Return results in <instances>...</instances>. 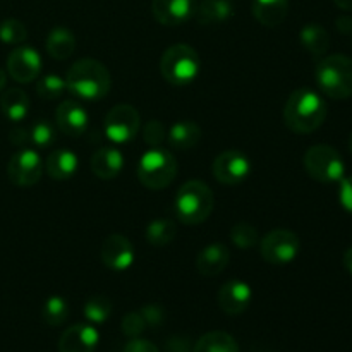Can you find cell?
I'll return each instance as SVG.
<instances>
[{"instance_id": "6", "label": "cell", "mask_w": 352, "mask_h": 352, "mask_svg": "<svg viewBox=\"0 0 352 352\" xmlns=\"http://www.w3.org/2000/svg\"><path fill=\"white\" fill-rule=\"evenodd\" d=\"M175 175H177V160L165 148H151L140 158L138 179L144 188L151 191H160L170 186Z\"/></svg>"}, {"instance_id": "16", "label": "cell", "mask_w": 352, "mask_h": 352, "mask_svg": "<svg viewBox=\"0 0 352 352\" xmlns=\"http://www.w3.org/2000/svg\"><path fill=\"white\" fill-rule=\"evenodd\" d=\"M100 333L89 323H76L69 327L58 339V352H95Z\"/></svg>"}, {"instance_id": "23", "label": "cell", "mask_w": 352, "mask_h": 352, "mask_svg": "<svg viewBox=\"0 0 352 352\" xmlns=\"http://www.w3.org/2000/svg\"><path fill=\"white\" fill-rule=\"evenodd\" d=\"M167 140L174 150H191L201 140V129L192 120H179L168 129Z\"/></svg>"}, {"instance_id": "40", "label": "cell", "mask_w": 352, "mask_h": 352, "mask_svg": "<svg viewBox=\"0 0 352 352\" xmlns=\"http://www.w3.org/2000/svg\"><path fill=\"white\" fill-rule=\"evenodd\" d=\"M167 352H191V344L188 342V339L174 337L167 342Z\"/></svg>"}, {"instance_id": "43", "label": "cell", "mask_w": 352, "mask_h": 352, "mask_svg": "<svg viewBox=\"0 0 352 352\" xmlns=\"http://www.w3.org/2000/svg\"><path fill=\"white\" fill-rule=\"evenodd\" d=\"M344 267H346V270L352 275V246L346 251V254H344Z\"/></svg>"}, {"instance_id": "19", "label": "cell", "mask_w": 352, "mask_h": 352, "mask_svg": "<svg viewBox=\"0 0 352 352\" xmlns=\"http://www.w3.org/2000/svg\"><path fill=\"white\" fill-rule=\"evenodd\" d=\"M124 168V155L113 146H103L93 153L91 170L93 174L103 181L116 179Z\"/></svg>"}, {"instance_id": "28", "label": "cell", "mask_w": 352, "mask_h": 352, "mask_svg": "<svg viewBox=\"0 0 352 352\" xmlns=\"http://www.w3.org/2000/svg\"><path fill=\"white\" fill-rule=\"evenodd\" d=\"M144 236L153 248H165L175 239L177 229L170 219H157L148 223Z\"/></svg>"}, {"instance_id": "20", "label": "cell", "mask_w": 352, "mask_h": 352, "mask_svg": "<svg viewBox=\"0 0 352 352\" xmlns=\"http://www.w3.org/2000/svg\"><path fill=\"white\" fill-rule=\"evenodd\" d=\"M78 155L71 150H65V148L54 150L47 157V162H45V172H47L52 179H55V181L71 179L72 175L78 172Z\"/></svg>"}, {"instance_id": "27", "label": "cell", "mask_w": 352, "mask_h": 352, "mask_svg": "<svg viewBox=\"0 0 352 352\" xmlns=\"http://www.w3.org/2000/svg\"><path fill=\"white\" fill-rule=\"evenodd\" d=\"M192 352H241L236 339L230 333L215 330L199 337L192 347Z\"/></svg>"}, {"instance_id": "36", "label": "cell", "mask_w": 352, "mask_h": 352, "mask_svg": "<svg viewBox=\"0 0 352 352\" xmlns=\"http://www.w3.org/2000/svg\"><path fill=\"white\" fill-rule=\"evenodd\" d=\"M165 136H167V133H165V127L160 120L151 119L148 120L146 126L143 127V140L144 143L150 144L151 148L160 146V144L164 143Z\"/></svg>"}, {"instance_id": "5", "label": "cell", "mask_w": 352, "mask_h": 352, "mask_svg": "<svg viewBox=\"0 0 352 352\" xmlns=\"http://www.w3.org/2000/svg\"><path fill=\"white\" fill-rule=\"evenodd\" d=\"M201 71V58L198 52L184 43L168 47L160 58V72L167 82L186 86L195 81Z\"/></svg>"}, {"instance_id": "44", "label": "cell", "mask_w": 352, "mask_h": 352, "mask_svg": "<svg viewBox=\"0 0 352 352\" xmlns=\"http://www.w3.org/2000/svg\"><path fill=\"white\" fill-rule=\"evenodd\" d=\"M333 2L342 10H352V0H333Z\"/></svg>"}, {"instance_id": "24", "label": "cell", "mask_w": 352, "mask_h": 352, "mask_svg": "<svg viewBox=\"0 0 352 352\" xmlns=\"http://www.w3.org/2000/svg\"><path fill=\"white\" fill-rule=\"evenodd\" d=\"M0 109L2 113L12 122H21L26 119L30 112V96L19 88H10L0 96Z\"/></svg>"}, {"instance_id": "45", "label": "cell", "mask_w": 352, "mask_h": 352, "mask_svg": "<svg viewBox=\"0 0 352 352\" xmlns=\"http://www.w3.org/2000/svg\"><path fill=\"white\" fill-rule=\"evenodd\" d=\"M6 81H7V76L6 72H3V69L0 67V91H2L3 86H6Z\"/></svg>"}, {"instance_id": "13", "label": "cell", "mask_w": 352, "mask_h": 352, "mask_svg": "<svg viewBox=\"0 0 352 352\" xmlns=\"http://www.w3.org/2000/svg\"><path fill=\"white\" fill-rule=\"evenodd\" d=\"M102 263L113 272H124L134 263V248L122 234H110L102 244Z\"/></svg>"}, {"instance_id": "33", "label": "cell", "mask_w": 352, "mask_h": 352, "mask_svg": "<svg viewBox=\"0 0 352 352\" xmlns=\"http://www.w3.org/2000/svg\"><path fill=\"white\" fill-rule=\"evenodd\" d=\"M65 89V79L57 74H47L38 81L36 93L43 100H57L60 98Z\"/></svg>"}, {"instance_id": "14", "label": "cell", "mask_w": 352, "mask_h": 352, "mask_svg": "<svg viewBox=\"0 0 352 352\" xmlns=\"http://www.w3.org/2000/svg\"><path fill=\"white\" fill-rule=\"evenodd\" d=\"M251 299H253V291H251L250 284L243 280L226 282L217 294V302H219L220 309L229 316L243 315L250 308Z\"/></svg>"}, {"instance_id": "10", "label": "cell", "mask_w": 352, "mask_h": 352, "mask_svg": "<svg viewBox=\"0 0 352 352\" xmlns=\"http://www.w3.org/2000/svg\"><path fill=\"white\" fill-rule=\"evenodd\" d=\"M43 162L38 151L23 148L10 157L7 164V177L17 188H31L43 174Z\"/></svg>"}, {"instance_id": "3", "label": "cell", "mask_w": 352, "mask_h": 352, "mask_svg": "<svg viewBox=\"0 0 352 352\" xmlns=\"http://www.w3.org/2000/svg\"><path fill=\"white\" fill-rule=\"evenodd\" d=\"M215 198L210 186L203 181H188L179 188L174 199V212L184 226H199L212 215Z\"/></svg>"}, {"instance_id": "37", "label": "cell", "mask_w": 352, "mask_h": 352, "mask_svg": "<svg viewBox=\"0 0 352 352\" xmlns=\"http://www.w3.org/2000/svg\"><path fill=\"white\" fill-rule=\"evenodd\" d=\"M141 316L144 318V323L150 327H158L164 323V318H165V313L164 309L160 308L158 305H146L143 306V308L140 309Z\"/></svg>"}, {"instance_id": "38", "label": "cell", "mask_w": 352, "mask_h": 352, "mask_svg": "<svg viewBox=\"0 0 352 352\" xmlns=\"http://www.w3.org/2000/svg\"><path fill=\"white\" fill-rule=\"evenodd\" d=\"M339 182H340L339 201L340 205H342V208L352 215V175H349V177L344 175Z\"/></svg>"}, {"instance_id": "26", "label": "cell", "mask_w": 352, "mask_h": 352, "mask_svg": "<svg viewBox=\"0 0 352 352\" xmlns=\"http://www.w3.org/2000/svg\"><path fill=\"white\" fill-rule=\"evenodd\" d=\"M76 50V36L67 28H54L47 38V52L55 60H65Z\"/></svg>"}, {"instance_id": "46", "label": "cell", "mask_w": 352, "mask_h": 352, "mask_svg": "<svg viewBox=\"0 0 352 352\" xmlns=\"http://www.w3.org/2000/svg\"><path fill=\"white\" fill-rule=\"evenodd\" d=\"M349 151L352 153V133H351V136H349Z\"/></svg>"}, {"instance_id": "42", "label": "cell", "mask_w": 352, "mask_h": 352, "mask_svg": "<svg viewBox=\"0 0 352 352\" xmlns=\"http://www.w3.org/2000/svg\"><path fill=\"white\" fill-rule=\"evenodd\" d=\"M337 28H339L340 33H344V34L352 33V19L347 16L339 17V19H337Z\"/></svg>"}, {"instance_id": "2", "label": "cell", "mask_w": 352, "mask_h": 352, "mask_svg": "<svg viewBox=\"0 0 352 352\" xmlns=\"http://www.w3.org/2000/svg\"><path fill=\"white\" fill-rule=\"evenodd\" d=\"M112 78L105 65L95 58H79L65 74V89L82 100L96 102L109 95Z\"/></svg>"}, {"instance_id": "7", "label": "cell", "mask_w": 352, "mask_h": 352, "mask_svg": "<svg viewBox=\"0 0 352 352\" xmlns=\"http://www.w3.org/2000/svg\"><path fill=\"white\" fill-rule=\"evenodd\" d=\"M305 168L309 177L323 184L339 182L346 174V165L339 151L330 144H315L305 155Z\"/></svg>"}, {"instance_id": "8", "label": "cell", "mask_w": 352, "mask_h": 352, "mask_svg": "<svg viewBox=\"0 0 352 352\" xmlns=\"http://www.w3.org/2000/svg\"><path fill=\"white\" fill-rule=\"evenodd\" d=\"M301 241L289 229H275L260 241V253L267 263L287 265L298 258Z\"/></svg>"}, {"instance_id": "15", "label": "cell", "mask_w": 352, "mask_h": 352, "mask_svg": "<svg viewBox=\"0 0 352 352\" xmlns=\"http://www.w3.org/2000/svg\"><path fill=\"white\" fill-rule=\"evenodd\" d=\"M196 0H153L151 12L164 26H181L196 12Z\"/></svg>"}, {"instance_id": "30", "label": "cell", "mask_w": 352, "mask_h": 352, "mask_svg": "<svg viewBox=\"0 0 352 352\" xmlns=\"http://www.w3.org/2000/svg\"><path fill=\"white\" fill-rule=\"evenodd\" d=\"M230 241L236 248L239 250H253L254 246L260 244V234H258L256 227H253L251 223H236V226L230 229L229 234Z\"/></svg>"}, {"instance_id": "31", "label": "cell", "mask_w": 352, "mask_h": 352, "mask_svg": "<svg viewBox=\"0 0 352 352\" xmlns=\"http://www.w3.org/2000/svg\"><path fill=\"white\" fill-rule=\"evenodd\" d=\"M110 315H112V302H110L109 298H105V296H93V298L88 299L85 306V316L88 322L100 325V323L107 322Z\"/></svg>"}, {"instance_id": "35", "label": "cell", "mask_w": 352, "mask_h": 352, "mask_svg": "<svg viewBox=\"0 0 352 352\" xmlns=\"http://www.w3.org/2000/svg\"><path fill=\"white\" fill-rule=\"evenodd\" d=\"M120 329H122V333L126 337H129V339H136V337H140L141 333L144 332L146 323H144V318L141 316L140 311H131L122 318V325H120Z\"/></svg>"}, {"instance_id": "18", "label": "cell", "mask_w": 352, "mask_h": 352, "mask_svg": "<svg viewBox=\"0 0 352 352\" xmlns=\"http://www.w3.org/2000/svg\"><path fill=\"white\" fill-rule=\"evenodd\" d=\"M230 260L229 248L223 243H210L196 258V268L203 277H217L227 268Z\"/></svg>"}, {"instance_id": "41", "label": "cell", "mask_w": 352, "mask_h": 352, "mask_svg": "<svg viewBox=\"0 0 352 352\" xmlns=\"http://www.w3.org/2000/svg\"><path fill=\"white\" fill-rule=\"evenodd\" d=\"M9 138L16 146H24V144L30 143V131L23 129V127H17V129L10 131Z\"/></svg>"}, {"instance_id": "25", "label": "cell", "mask_w": 352, "mask_h": 352, "mask_svg": "<svg viewBox=\"0 0 352 352\" xmlns=\"http://www.w3.org/2000/svg\"><path fill=\"white\" fill-rule=\"evenodd\" d=\"M299 40L301 45L313 55V57H322L329 52L330 47V34L322 24L309 23L302 26L301 33H299Z\"/></svg>"}, {"instance_id": "12", "label": "cell", "mask_w": 352, "mask_h": 352, "mask_svg": "<svg viewBox=\"0 0 352 352\" xmlns=\"http://www.w3.org/2000/svg\"><path fill=\"white\" fill-rule=\"evenodd\" d=\"M41 57L34 48L17 47L7 57V72L17 82H31L40 76Z\"/></svg>"}, {"instance_id": "32", "label": "cell", "mask_w": 352, "mask_h": 352, "mask_svg": "<svg viewBox=\"0 0 352 352\" xmlns=\"http://www.w3.org/2000/svg\"><path fill=\"white\" fill-rule=\"evenodd\" d=\"M57 140V131L48 122L47 119H41L34 122L30 129V143L38 148H48Z\"/></svg>"}, {"instance_id": "29", "label": "cell", "mask_w": 352, "mask_h": 352, "mask_svg": "<svg viewBox=\"0 0 352 352\" xmlns=\"http://www.w3.org/2000/svg\"><path fill=\"white\" fill-rule=\"evenodd\" d=\"M69 316V305L60 296H52L45 301L43 309H41V318L47 325L58 327L67 320Z\"/></svg>"}, {"instance_id": "9", "label": "cell", "mask_w": 352, "mask_h": 352, "mask_svg": "<svg viewBox=\"0 0 352 352\" xmlns=\"http://www.w3.org/2000/svg\"><path fill=\"white\" fill-rule=\"evenodd\" d=\"M141 127V117L140 112L134 109L133 105L127 103H119V105L112 107L105 117V129L107 138L113 143H129L134 140Z\"/></svg>"}, {"instance_id": "22", "label": "cell", "mask_w": 352, "mask_h": 352, "mask_svg": "<svg viewBox=\"0 0 352 352\" xmlns=\"http://www.w3.org/2000/svg\"><path fill=\"white\" fill-rule=\"evenodd\" d=\"M234 16V3L230 0H203L196 6L195 17L203 26L222 24Z\"/></svg>"}, {"instance_id": "39", "label": "cell", "mask_w": 352, "mask_h": 352, "mask_svg": "<svg viewBox=\"0 0 352 352\" xmlns=\"http://www.w3.org/2000/svg\"><path fill=\"white\" fill-rule=\"evenodd\" d=\"M122 352H160V351H158V347L155 346L153 342H150V340H144V339H140V337H136V339H131L129 342L126 344V347H124Z\"/></svg>"}, {"instance_id": "1", "label": "cell", "mask_w": 352, "mask_h": 352, "mask_svg": "<svg viewBox=\"0 0 352 352\" xmlns=\"http://www.w3.org/2000/svg\"><path fill=\"white\" fill-rule=\"evenodd\" d=\"M327 112L329 109L322 95L309 88H299L285 102L284 122L292 133L309 134L322 127Z\"/></svg>"}, {"instance_id": "21", "label": "cell", "mask_w": 352, "mask_h": 352, "mask_svg": "<svg viewBox=\"0 0 352 352\" xmlns=\"http://www.w3.org/2000/svg\"><path fill=\"white\" fill-rule=\"evenodd\" d=\"M251 10L254 19L265 28H277L287 17L289 0H253Z\"/></svg>"}, {"instance_id": "4", "label": "cell", "mask_w": 352, "mask_h": 352, "mask_svg": "<svg viewBox=\"0 0 352 352\" xmlns=\"http://www.w3.org/2000/svg\"><path fill=\"white\" fill-rule=\"evenodd\" d=\"M316 82L329 98L347 100L352 96V58L342 54L327 55L316 65Z\"/></svg>"}, {"instance_id": "11", "label": "cell", "mask_w": 352, "mask_h": 352, "mask_svg": "<svg viewBox=\"0 0 352 352\" xmlns=\"http://www.w3.org/2000/svg\"><path fill=\"white\" fill-rule=\"evenodd\" d=\"M212 174L220 184L236 186L246 181L251 174V162L243 151L227 150L222 151L219 157L213 160Z\"/></svg>"}, {"instance_id": "17", "label": "cell", "mask_w": 352, "mask_h": 352, "mask_svg": "<svg viewBox=\"0 0 352 352\" xmlns=\"http://www.w3.org/2000/svg\"><path fill=\"white\" fill-rule=\"evenodd\" d=\"M55 122L62 134L78 138L85 134L86 127H88V112L81 103L74 102V100H65L57 107Z\"/></svg>"}, {"instance_id": "34", "label": "cell", "mask_w": 352, "mask_h": 352, "mask_svg": "<svg viewBox=\"0 0 352 352\" xmlns=\"http://www.w3.org/2000/svg\"><path fill=\"white\" fill-rule=\"evenodd\" d=\"M28 38V30L21 21L6 19L0 23V41L7 45H19Z\"/></svg>"}]
</instances>
